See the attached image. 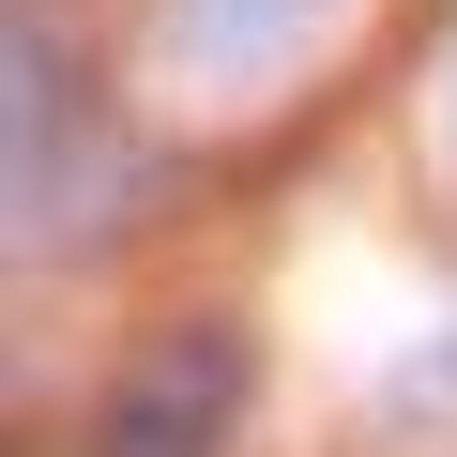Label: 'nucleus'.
<instances>
[{"mask_svg": "<svg viewBox=\"0 0 457 457\" xmlns=\"http://www.w3.org/2000/svg\"><path fill=\"white\" fill-rule=\"evenodd\" d=\"M245 427V336L228 320H183L168 351H137L122 411H107V457H213Z\"/></svg>", "mask_w": 457, "mask_h": 457, "instance_id": "nucleus-1", "label": "nucleus"}, {"mask_svg": "<svg viewBox=\"0 0 457 457\" xmlns=\"http://www.w3.org/2000/svg\"><path fill=\"white\" fill-rule=\"evenodd\" d=\"M336 16V0H168V46L198 62V77H260L275 46H305Z\"/></svg>", "mask_w": 457, "mask_h": 457, "instance_id": "nucleus-3", "label": "nucleus"}, {"mask_svg": "<svg viewBox=\"0 0 457 457\" xmlns=\"http://www.w3.org/2000/svg\"><path fill=\"white\" fill-rule=\"evenodd\" d=\"M16 16H31V0H0V228H31L46 183L92 153V122H77V92H62V46H31Z\"/></svg>", "mask_w": 457, "mask_h": 457, "instance_id": "nucleus-2", "label": "nucleus"}]
</instances>
